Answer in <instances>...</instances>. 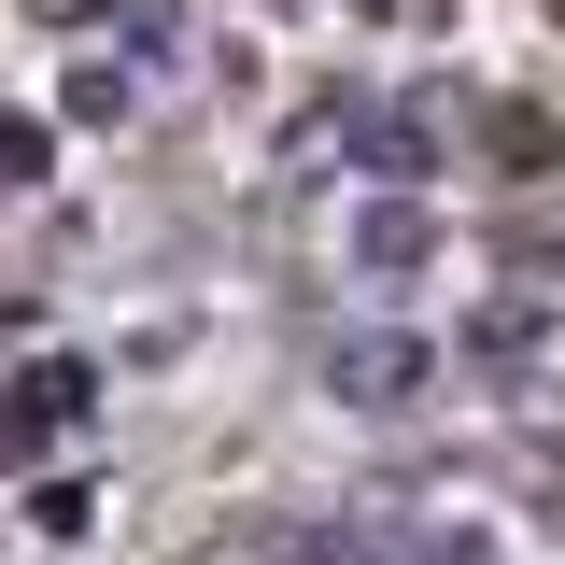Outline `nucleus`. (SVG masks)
I'll list each match as a JSON object with an SVG mask.
<instances>
[{
  "instance_id": "obj_2",
  "label": "nucleus",
  "mask_w": 565,
  "mask_h": 565,
  "mask_svg": "<svg viewBox=\"0 0 565 565\" xmlns=\"http://www.w3.org/2000/svg\"><path fill=\"white\" fill-rule=\"evenodd\" d=\"M424 255H438V212H424V199H382L367 226H353V269H367V282H411Z\"/></svg>"
},
{
  "instance_id": "obj_1",
  "label": "nucleus",
  "mask_w": 565,
  "mask_h": 565,
  "mask_svg": "<svg viewBox=\"0 0 565 565\" xmlns=\"http://www.w3.org/2000/svg\"><path fill=\"white\" fill-rule=\"evenodd\" d=\"M326 382H340L353 411H411V396H424V340H411V326H382V340H340V353H326Z\"/></svg>"
}]
</instances>
